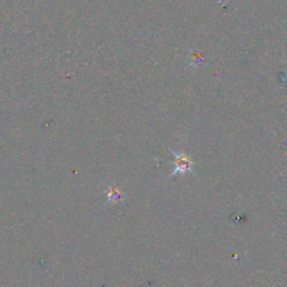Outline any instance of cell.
<instances>
[{
	"label": "cell",
	"mask_w": 287,
	"mask_h": 287,
	"mask_svg": "<svg viewBox=\"0 0 287 287\" xmlns=\"http://www.w3.org/2000/svg\"><path fill=\"white\" fill-rule=\"evenodd\" d=\"M170 152L174 156L173 164L175 165V168H174V171L171 173V175L168 176V178L176 176V175H178V174H181V175H184V174H186V173L194 174V170H193V167H194V163H193L192 159L189 157L188 155L182 151L175 152V151H173V149H170Z\"/></svg>",
	"instance_id": "cell-1"
},
{
	"label": "cell",
	"mask_w": 287,
	"mask_h": 287,
	"mask_svg": "<svg viewBox=\"0 0 287 287\" xmlns=\"http://www.w3.org/2000/svg\"><path fill=\"white\" fill-rule=\"evenodd\" d=\"M105 195H107V202L108 203H119L123 201V195L120 190L116 188V186H107L104 190Z\"/></svg>",
	"instance_id": "cell-2"
}]
</instances>
